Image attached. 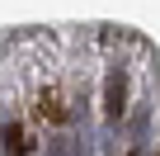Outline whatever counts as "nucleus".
I'll return each instance as SVG.
<instances>
[{
    "label": "nucleus",
    "mask_w": 160,
    "mask_h": 156,
    "mask_svg": "<svg viewBox=\"0 0 160 156\" xmlns=\"http://www.w3.org/2000/svg\"><path fill=\"white\" fill-rule=\"evenodd\" d=\"M5 151H10V156H28V132H24L19 123L5 128Z\"/></svg>",
    "instance_id": "nucleus-1"
},
{
    "label": "nucleus",
    "mask_w": 160,
    "mask_h": 156,
    "mask_svg": "<svg viewBox=\"0 0 160 156\" xmlns=\"http://www.w3.org/2000/svg\"><path fill=\"white\" fill-rule=\"evenodd\" d=\"M108 114H122V76H108Z\"/></svg>",
    "instance_id": "nucleus-2"
},
{
    "label": "nucleus",
    "mask_w": 160,
    "mask_h": 156,
    "mask_svg": "<svg viewBox=\"0 0 160 156\" xmlns=\"http://www.w3.org/2000/svg\"><path fill=\"white\" fill-rule=\"evenodd\" d=\"M38 114H47V118H57V123L66 118V109H61V100H57V95H38Z\"/></svg>",
    "instance_id": "nucleus-3"
}]
</instances>
